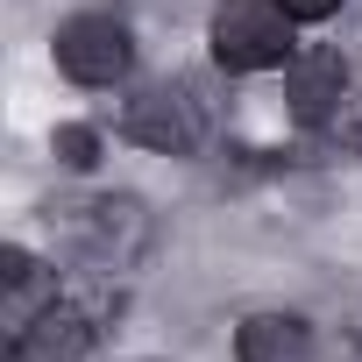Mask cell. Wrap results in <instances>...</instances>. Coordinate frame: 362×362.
Here are the masks:
<instances>
[{"label": "cell", "instance_id": "2", "mask_svg": "<svg viewBox=\"0 0 362 362\" xmlns=\"http://www.w3.org/2000/svg\"><path fill=\"white\" fill-rule=\"evenodd\" d=\"M298 22L277 8V0H221L206 22V50L228 78H256V71H284L298 57Z\"/></svg>", "mask_w": 362, "mask_h": 362}, {"label": "cell", "instance_id": "7", "mask_svg": "<svg viewBox=\"0 0 362 362\" xmlns=\"http://www.w3.org/2000/svg\"><path fill=\"white\" fill-rule=\"evenodd\" d=\"M313 355H320L313 320L291 305H256L235 320V362H313Z\"/></svg>", "mask_w": 362, "mask_h": 362}, {"label": "cell", "instance_id": "8", "mask_svg": "<svg viewBox=\"0 0 362 362\" xmlns=\"http://www.w3.org/2000/svg\"><path fill=\"white\" fill-rule=\"evenodd\" d=\"M50 298H57V270H50L43 256H29L22 242H15V249H0V320H8V334L29 327Z\"/></svg>", "mask_w": 362, "mask_h": 362}, {"label": "cell", "instance_id": "4", "mask_svg": "<svg viewBox=\"0 0 362 362\" xmlns=\"http://www.w3.org/2000/svg\"><path fill=\"white\" fill-rule=\"evenodd\" d=\"M121 135H128L135 149H156V156H192V149H206L214 114H206V100H199L185 78H156V86H135V93H128Z\"/></svg>", "mask_w": 362, "mask_h": 362}, {"label": "cell", "instance_id": "9", "mask_svg": "<svg viewBox=\"0 0 362 362\" xmlns=\"http://www.w3.org/2000/svg\"><path fill=\"white\" fill-rule=\"evenodd\" d=\"M50 149H57V163H64V170H93V163H100V128L64 121V128L50 135Z\"/></svg>", "mask_w": 362, "mask_h": 362}, {"label": "cell", "instance_id": "3", "mask_svg": "<svg viewBox=\"0 0 362 362\" xmlns=\"http://www.w3.org/2000/svg\"><path fill=\"white\" fill-rule=\"evenodd\" d=\"M50 57H57V71H64L71 86L114 93V86L135 78V29H128L121 15H107V8H78V15L57 22Z\"/></svg>", "mask_w": 362, "mask_h": 362}, {"label": "cell", "instance_id": "1", "mask_svg": "<svg viewBox=\"0 0 362 362\" xmlns=\"http://www.w3.org/2000/svg\"><path fill=\"white\" fill-rule=\"evenodd\" d=\"M71 249L86 270L100 277H121V270H142L149 249H156V214L142 192H93L86 206H71Z\"/></svg>", "mask_w": 362, "mask_h": 362}, {"label": "cell", "instance_id": "6", "mask_svg": "<svg viewBox=\"0 0 362 362\" xmlns=\"http://www.w3.org/2000/svg\"><path fill=\"white\" fill-rule=\"evenodd\" d=\"M284 100H291V121L334 128V121L348 114V64H341V50L291 57V64H284Z\"/></svg>", "mask_w": 362, "mask_h": 362}, {"label": "cell", "instance_id": "10", "mask_svg": "<svg viewBox=\"0 0 362 362\" xmlns=\"http://www.w3.org/2000/svg\"><path fill=\"white\" fill-rule=\"evenodd\" d=\"M277 8H284L298 29H313V22H334V15H341V0H277Z\"/></svg>", "mask_w": 362, "mask_h": 362}, {"label": "cell", "instance_id": "5", "mask_svg": "<svg viewBox=\"0 0 362 362\" xmlns=\"http://www.w3.org/2000/svg\"><path fill=\"white\" fill-rule=\"evenodd\" d=\"M100 305H86V298H50L29 327H15L8 334V362H86L93 348H100Z\"/></svg>", "mask_w": 362, "mask_h": 362}]
</instances>
